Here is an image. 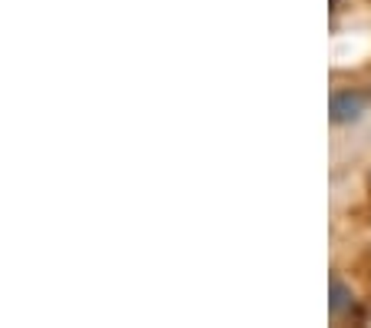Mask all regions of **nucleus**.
<instances>
[{
  "label": "nucleus",
  "mask_w": 371,
  "mask_h": 328,
  "mask_svg": "<svg viewBox=\"0 0 371 328\" xmlns=\"http://www.w3.org/2000/svg\"><path fill=\"white\" fill-rule=\"evenodd\" d=\"M368 107V97L358 93V90H345V93H335L332 97V120L335 123H352L365 113Z\"/></svg>",
  "instance_id": "1"
},
{
  "label": "nucleus",
  "mask_w": 371,
  "mask_h": 328,
  "mask_svg": "<svg viewBox=\"0 0 371 328\" xmlns=\"http://www.w3.org/2000/svg\"><path fill=\"white\" fill-rule=\"evenodd\" d=\"M348 302H352V292H348L342 282L335 279L332 282V312H335V315H338V312H345V305H348Z\"/></svg>",
  "instance_id": "2"
}]
</instances>
